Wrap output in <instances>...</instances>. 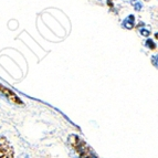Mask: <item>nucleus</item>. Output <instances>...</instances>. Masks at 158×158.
I'll return each mask as SVG.
<instances>
[{
  "mask_svg": "<svg viewBox=\"0 0 158 158\" xmlns=\"http://www.w3.org/2000/svg\"><path fill=\"white\" fill-rule=\"evenodd\" d=\"M131 3L134 6V8H135V10L136 11H141L143 8V5L138 1V0H131Z\"/></svg>",
  "mask_w": 158,
  "mask_h": 158,
  "instance_id": "5",
  "label": "nucleus"
},
{
  "mask_svg": "<svg viewBox=\"0 0 158 158\" xmlns=\"http://www.w3.org/2000/svg\"><path fill=\"white\" fill-rule=\"evenodd\" d=\"M13 148L5 137H0V158H12Z\"/></svg>",
  "mask_w": 158,
  "mask_h": 158,
  "instance_id": "2",
  "label": "nucleus"
},
{
  "mask_svg": "<svg viewBox=\"0 0 158 158\" xmlns=\"http://www.w3.org/2000/svg\"><path fill=\"white\" fill-rule=\"evenodd\" d=\"M69 143L72 146V148L77 153L80 158H98L95 154L93 153L92 148L77 135H70L69 136Z\"/></svg>",
  "mask_w": 158,
  "mask_h": 158,
  "instance_id": "1",
  "label": "nucleus"
},
{
  "mask_svg": "<svg viewBox=\"0 0 158 158\" xmlns=\"http://www.w3.org/2000/svg\"><path fill=\"white\" fill-rule=\"evenodd\" d=\"M0 92L2 93L10 101L11 103L16 104V105H23V102H22L21 100L18 97V96H17L16 93L13 92V91H11V90H9L8 87L2 86L1 84H0Z\"/></svg>",
  "mask_w": 158,
  "mask_h": 158,
  "instance_id": "3",
  "label": "nucleus"
},
{
  "mask_svg": "<svg viewBox=\"0 0 158 158\" xmlns=\"http://www.w3.org/2000/svg\"><path fill=\"white\" fill-rule=\"evenodd\" d=\"M145 45H146V47H148V48H149L150 50H155V49H156V44L154 43V41H153V40H150V39H148L147 41L145 42Z\"/></svg>",
  "mask_w": 158,
  "mask_h": 158,
  "instance_id": "6",
  "label": "nucleus"
},
{
  "mask_svg": "<svg viewBox=\"0 0 158 158\" xmlns=\"http://www.w3.org/2000/svg\"><path fill=\"white\" fill-rule=\"evenodd\" d=\"M141 33H142V35H145V37H148V35L150 34V32H149V30H145V29H143V30H141Z\"/></svg>",
  "mask_w": 158,
  "mask_h": 158,
  "instance_id": "7",
  "label": "nucleus"
},
{
  "mask_svg": "<svg viewBox=\"0 0 158 158\" xmlns=\"http://www.w3.org/2000/svg\"><path fill=\"white\" fill-rule=\"evenodd\" d=\"M107 3H109V6H111V7H112V5H113V3H112V0H109V1H107Z\"/></svg>",
  "mask_w": 158,
  "mask_h": 158,
  "instance_id": "8",
  "label": "nucleus"
},
{
  "mask_svg": "<svg viewBox=\"0 0 158 158\" xmlns=\"http://www.w3.org/2000/svg\"><path fill=\"white\" fill-rule=\"evenodd\" d=\"M145 1H149V0H145Z\"/></svg>",
  "mask_w": 158,
  "mask_h": 158,
  "instance_id": "9",
  "label": "nucleus"
},
{
  "mask_svg": "<svg viewBox=\"0 0 158 158\" xmlns=\"http://www.w3.org/2000/svg\"><path fill=\"white\" fill-rule=\"evenodd\" d=\"M134 23H135V17L131 15V16H128L126 18L125 20L123 21V27L125 28V29H133L134 28Z\"/></svg>",
  "mask_w": 158,
  "mask_h": 158,
  "instance_id": "4",
  "label": "nucleus"
}]
</instances>
